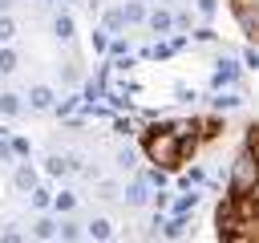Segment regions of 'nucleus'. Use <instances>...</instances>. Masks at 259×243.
I'll return each mask as SVG.
<instances>
[{
	"mask_svg": "<svg viewBox=\"0 0 259 243\" xmlns=\"http://www.w3.org/2000/svg\"><path fill=\"white\" fill-rule=\"evenodd\" d=\"M219 231L235 243H251L259 231V215H255V190H231L227 207H219Z\"/></svg>",
	"mask_w": 259,
	"mask_h": 243,
	"instance_id": "nucleus-1",
	"label": "nucleus"
},
{
	"mask_svg": "<svg viewBox=\"0 0 259 243\" xmlns=\"http://www.w3.org/2000/svg\"><path fill=\"white\" fill-rule=\"evenodd\" d=\"M146 154H150V162H158V166H178L186 150H182V138H178L174 130H158V134L146 138Z\"/></svg>",
	"mask_w": 259,
	"mask_h": 243,
	"instance_id": "nucleus-2",
	"label": "nucleus"
},
{
	"mask_svg": "<svg viewBox=\"0 0 259 243\" xmlns=\"http://www.w3.org/2000/svg\"><path fill=\"white\" fill-rule=\"evenodd\" d=\"M255 178H259V170H255V154H239L235 158V170H231V190L239 194V190H255Z\"/></svg>",
	"mask_w": 259,
	"mask_h": 243,
	"instance_id": "nucleus-3",
	"label": "nucleus"
},
{
	"mask_svg": "<svg viewBox=\"0 0 259 243\" xmlns=\"http://www.w3.org/2000/svg\"><path fill=\"white\" fill-rule=\"evenodd\" d=\"M239 24H243V32H247L251 40L259 36V12H255V8H239Z\"/></svg>",
	"mask_w": 259,
	"mask_h": 243,
	"instance_id": "nucleus-4",
	"label": "nucleus"
},
{
	"mask_svg": "<svg viewBox=\"0 0 259 243\" xmlns=\"http://www.w3.org/2000/svg\"><path fill=\"white\" fill-rule=\"evenodd\" d=\"M28 101H32V109H49V105H53V93H49L45 85H36V89L28 93Z\"/></svg>",
	"mask_w": 259,
	"mask_h": 243,
	"instance_id": "nucleus-5",
	"label": "nucleus"
},
{
	"mask_svg": "<svg viewBox=\"0 0 259 243\" xmlns=\"http://www.w3.org/2000/svg\"><path fill=\"white\" fill-rule=\"evenodd\" d=\"M235 73H239V69H235V61H219V73H214V81H219V85H223V81H235Z\"/></svg>",
	"mask_w": 259,
	"mask_h": 243,
	"instance_id": "nucleus-6",
	"label": "nucleus"
},
{
	"mask_svg": "<svg viewBox=\"0 0 259 243\" xmlns=\"http://www.w3.org/2000/svg\"><path fill=\"white\" fill-rule=\"evenodd\" d=\"M121 16H125V20H142V16H146V8H142L138 0H130V4L121 8Z\"/></svg>",
	"mask_w": 259,
	"mask_h": 243,
	"instance_id": "nucleus-7",
	"label": "nucleus"
},
{
	"mask_svg": "<svg viewBox=\"0 0 259 243\" xmlns=\"http://www.w3.org/2000/svg\"><path fill=\"white\" fill-rule=\"evenodd\" d=\"M32 182H36V178H32V170H28V166H20V170H16V186H20V190H32Z\"/></svg>",
	"mask_w": 259,
	"mask_h": 243,
	"instance_id": "nucleus-8",
	"label": "nucleus"
},
{
	"mask_svg": "<svg viewBox=\"0 0 259 243\" xmlns=\"http://www.w3.org/2000/svg\"><path fill=\"white\" fill-rule=\"evenodd\" d=\"M89 235H93V239H109V223H105V219H93V223H89Z\"/></svg>",
	"mask_w": 259,
	"mask_h": 243,
	"instance_id": "nucleus-9",
	"label": "nucleus"
},
{
	"mask_svg": "<svg viewBox=\"0 0 259 243\" xmlns=\"http://www.w3.org/2000/svg\"><path fill=\"white\" fill-rule=\"evenodd\" d=\"M150 28H154V32H166V28H170V16H166V12H154V16H150Z\"/></svg>",
	"mask_w": 259,
	"mask_h": 243,
	"instance_id": "nucleus-10",
	"label": "nucleus"
},
{
	"mask_svg": "<svg viewBox=\"0 0 259 243\" xmlns=\"http://www.w3.org/2000/svg\"><path fill=\"white\" fill-rule=\"evenodd\" d=\"M57 36H61V40L73 36V20H69V16H57Z\"/></svg>",
	"mask_w": 259,
	"mask_h": 243,
	"instance_id": "nucleus-11",
	"label": "nucleus"
},
{
	"mask_svg": "<svg viewBox=\"0 0 259 243\" xmlns=\"http://www.w3.org/2000/svg\"><path fill=\"white\" fill-rule=\"evenodd\" d=\"M125 198H130L134 207H138V202H146V186H142V182H134V186L125 190Z\"/></svg>",
	"mask_w": 259,
	"mask_h": 243,
	"instance_id": "nucleus-12",
	"label": "nucleus"
},
{
	"mask_svg": "<svg viewBox=\"0 0 259 243\" xmlns=\"http://www.w3.org/2000/svg\"><path fill=\"white\" fill-rule=\"evenodd\" d=\"M0 109H4V113H8V117H12V113H16V109H20V101H16V97H12V93H0Z\"/></svg>",
	"mask_w": 259,
	"mask_h": 243,
	"instance_id": "nucleus-13",
	"label": "nucleus"
},
{
	"mask_svg": "<svg viewBox=\"0 0 259 243\" xmlns=\"http://www.w3.org/2000/svg\"><path fill=\"white\" fill-rule=\"evenodd\" d=\"M12 36H16V24L8 16H0V40H12Z\"/></svg>",
	"mask_w": 259,
	"mask_h": 243,
	"instance_id": "nucleus-14",
	"label": "nucleus"
},
{
	"mask_svg": "<svg viewBox=\"0 0 259 243\" xmlns=\"http://www.w3.org/2000/svg\"><path fill=\"white\" fill-rule=\"evenodd\" d=\"M12 69H16V57L4 49V53H0V73H12Z\"/></svg>",
	"mask_w": 259,
	"mask_h": 243,
	"instance_id": "nucleus-15",
	"label": "nucleus"
},
{
	"mask_svg": "<svg viewBox=\"0 0 259 243\" xmlns=\"http://www.w3.org/2000/svg\"><path fill=\"white\" fill-rule=\"evenodd\" d=\"M36 235H40V239H53V235H57V223H36Z\"/></svg>",
	"mask_w": 259,
	"mask_h": 243,
	"instance_id": "nucleus-16",
	"label": "nucleus"
},
{
	"mask_svg": "<svg viewBox=\"0 0 259 243\" xmlns=\"http://www.w3.org/2000/svg\"><path fill=\"white\" fill-rule=\"evenodd\" d=\"M105 24H109V28H121V24H125V16H121V12H109V16H105Z\"/></svg>",
	"mask_w": 259,
	"mask_h": 243,
	"instance_id": "nucleus-17",
	"label": "nucleus"
},
{
	"mask_svg": "<svg viewBox=\"0 0 259 243\" xmlns=\"http://www.w3.org/2000/svg\"><path fill=\"white\" fill-rule=\"evenodd\" d=\"M235 8H255V0H235Z\"/></svg>",
	"mask_w": 259,
	"mask_h": 243,
	"instance_id": "nucleus-18",
	"label": "nucleus"
},
{
	"mask_svg": "<svg viewBox=\"0 0 259 243\" xmlns=\"http://www.w3.org/2000/svg\"><path fill=\"white\" fill-rule=\"evenodd\" d=\"M4 8H12V0H0V12H4Z\"/></svg>",
	"mask_w": 259,
	"mask_h": 243,
	"instance_id": "nucleus-19",
	"label": "nucleus"
}]
</instances>
